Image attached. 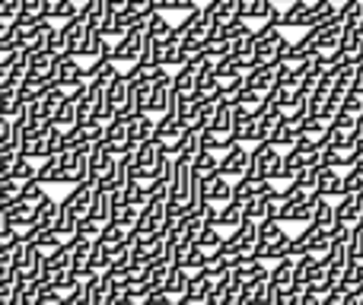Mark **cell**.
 Instances as JSON below:
<instances>
[{"instance_id":"1","label":"cell","mask_w":363,"mask_h":305,"mask_svg":"<svg viewBox=\"0 0 363 305\" xmlns=\"http://www.w3.org/2000/svg\"><path fill=\"white\" fill-rule=\"evenodd\" d=\"M185 131H188V125L185 121H179L172 112H163L157 121H153V140L163 146L166 156L176 153V146H179V140L185 137Z\"/></svg>"},{"instance_id":"2","label":"cell","mask_w":363,"mask_h":305,"mask_svg":"<svg viewBox=\"0 0 363 305\" xmlns=\"http://www.w3.org/2000/svg\"><path fill=\"white\" fill-rule=\"evenodd\" d=\"M140 45H144V19H138V23L108 48V57H112L115 64H134L140 57Z\"/></svg>"},{"instance_id":"3","label":"cell","mask_w":363,"mask_h":305,"mask_svg":"<svg viewBox=\"0 0 363 305\" xmlns=\"http://www.w3.org/2000/svg\"><path fill=\"white\" fill-rule=\"evenodd\" d=\"M277 168H281V150L268 140H258L255 150H249V172L262 178H277Z\"/></svg>"},{"instance_id":"4","label":"cell","mask_w":363,"mask_h":305,"mask_svg":"<svg viewBox=\"0 0 363 305\" xmlns=\"http://www.w3.org/2000/svg\"><path fill=\"white\" fill-rule=\"evenodd\" d=\"M169 102H172V76L169 67H163L157 76H153V86H150V99H147V115H163L169 112Z\"/></svg>"},{"instance_id":"5","label":"cell","mask_w":363,"mask_h":305,"mask_svg":"<svg viewBox=\"0 0 363 305\" xmlns=\"http://www.w3.org/2000/svg\"><path fill=\"white\" fill-rule=\"evenodd\" d=\"M325 140L328 144H357V118L347 112H335V118L325 125Z\"/></svg>"},{"instance_id":"6","label":"cell","mask_w":363,"mask_h":305,"mask_svg":"<svg viewBox=\"0 0 363 305\" xmlns=\"http://www.w3.org/2000/svg\"><path fill=\"white\" fill-rule=\"evenodd\" d=\"M217 172L223 178H239V175L249 172V150L242 144H233L230 150L220 153V162H217Z\"/></svg>"},{"instance_id":"7","label":"cell","mask_w":363,"mask_h":305,"mask_svg":"<svg viewBox=\"0 0 363 305\" xmlns=\"http://www.w3.org/2000/svg\"><path fill=\"white\" fill-rule=\"evenodd\" d=\"M106 105H112V112H115V118H128L131 115V102H128V80H125V74H115L112 80L106 83Z\"/></svg>"},{"instance_id":"8","label":"cell","mask_w":363,"mask_h":305,"mask_svg":"<svg viewBox=\"0 0 363 305\" xmlns=\"http://www.w3.org/2000/svg\"><path fill=\"white\" fill-rule=\"evenodd\" d=\"M300 125H303V118H296V115H281L277 125H274V131H271L264 140L274 144L277 150H287V146H294V140L300 137Z\"/></svg>"},{"instance_id":"9","label":"cell","mask_w":363,"mask_h":305,"mask_svg":"<svg viewBox=\"0 0 363 305\" xmlns=\"http://www.w3.org/2000/svg\"><path fill=\"white\" fill-rule=\"evenodd\" d=\"M153 115H147V112H131L125 118V134H128V146H140L144 140H150L153 137Z\"/></svg>"},{"instance_id":"10","label":"cell","mask_w":363,"mask_h":305,"mask_svg":"<svg viewBox=\"0 0 363 305\" xmlns=\"http://www.w3.org/2000/svg\"><path fill=\"white\" fill-rule=\"evenodd\" d=\"M255 245H262V248H284L290 238V232L284 229V223H277V219H262V223L255 226Z\"/></svg>"},{"instance_id":"11","label":"cell","mask_w":363,"mask_h":305,"mask_svg":"<svg viewBox=\"0 0 363 305\" xmlns=\"http://www.w3.org/2000/svg\"><path fill=\"white\" fill-rule=\"evenodd\" d=\"M338 54L345 64H363V29H345L338 38Z\"/></svg>"},{"instance_id":"12","label":"cell","mask_w":363,"mask_h":305,"mask_svg":"<svg viewBox=\"0 0 363 305\" xmlns=\"http://www.w3.org/2000/svg\"><path fill=\"white\" fill-rule=\"evenodd\" d=\"M363 210V194H341L335 204V223L338 226H357Z\"/></svg>"},{"instance_id":"13","label":"cell","mask_w":363,"mask_h":305,"mask_svg":"<svg viewBox=\"0 0 363 305\" xmlns=\"http://www.w3.org/2000/svg\"><path fill=\"white\" fill-rule=\"evenodd\" d=\"M204 258H207V251L201 248V245H194V242H185V245H179V248H172V264L185 267L188 274L204 267Z\"/></svg>"},{"instance_id":"14","label":"cell","mask_w":363,"mask_h":305,"mask_svg":"<svg viewBox=\"0 0 363 305\" xmlns=\"http://www.w3.org/2000/svg\"><path fill=\"white\" fill-rule=\"evenodd\" d=\"M93 181H77L74 185V191L67 194V197H64V204L70 207V213H74L77 219H83L89 213V200H93Z\"/></svg>"},{"instance_id":"15","label":"cell","mask_w":363,"mask_h":305,"mask_svg":"<svg viewBox=\"0 0 363 305\" xmlns=\"http://www.w3.org/2000/svg\"><path fill=\"white\" fill-rule=\"evenodd\" d=\"M315 194L328 200H338L341 197V168H332V166H322L315 172Z\"/></svg>"},{"instance_id":"16","label":"cell","mask_w":363,"mask_h":305,"mask_svg":"<svg viewBox=\"0 0 363 305\" xmlns=\"http://www.w3.org/2000/svg\"><path fill=\"white\" fill-rule=\"evenodd\" d=\"M332 16H338V6L328 4V0H315V4H306V10H303V19L300 25L303 29H309V25H319V23H328Z\"/></svg>"},{"instance_id":"17","label":"cell","mask_w":363,"mask_h":305,"mask_svg":"<svg viewBox=\"0 0 363 305\" xmlns=\"http://www.w3.org/2000/svg\"><path fill=\"white\" fill-rule=\"evenodd\" d=\"M86 162H89V172H93V178H96V175H102L115 162V153L108 150L102 140H96V144H89V150H86Z\"/></svg>"},{"instance_id":"18","label":"cell","mask_w":363,"mask_h":305,"mask_svg":"<svg viewBox=\"0 0 363 305\" xmlns=\"http://www.w3.org/2000/svg\"><path fill=\"white\" fill-rule=\"evenodd\" d=\"M274 67H249L245 70V76H242V86H249V89H255V93H268L271 86H274Z\"/></svg>"},{"instance_id":"19","label":"cell","mask_w":363,"mask_h":305,"mask_svg":"<svg viewBox=\"0 0 363 305\" xmlns=\"http://www.w3.org/2000/svg\"><path fill=\"white\" fill-rule=\"evenodd\" d=\"M309 226H315V229H322V232H332L335 226V204H328V197H322L319 194V200H315V210H313V217H309Z\"/></svg>"},{"instance_id":"20","label":"cell","mask_w":363,"mask_h":305,"mask_svg":"<svg viewBox=\"0 0 363 305\" xmlns=\"http://www.w3.org/2000/svg\"><path fill=\"white\" fill-rule=\"evenodd\" d=\"M294 274H296L294 261H290V258H284V261H274V267L268 270V283L277 289V293H281V289L294 287Z\"/></svg>"},{"instance_id":"21","label":"cell","mask_w":363,"mask_h":305,"mask_svg":"<svg viewBox=\"0 0 363 305\" xmlns=\"http://www.w3.org/2000/svg\"><path fill=\"white\" fill-rule=\"evenodd\" d=\"M96 188V185H93ZM89 219H96V223H108V217H112V194L108 191H99L96 188L93 191V200H89V213H86Z\"/></svg>"},{"instance_id":"22","label":"cell","mask_w":363,"mask_h":305,"mask_svg":"<svg viewBox=\"0 0 363 305\" xmlns=\"http://www.w3.org/2000/svg\"><path fill=\"white\" fill-rule=\"evenodd\" d=\"M255 226L258 223H252V219H242L239 226H233V232H230V238L226 242L230 245H236V248H242V251H252L255 248Z\"/></svg>"},{"instance_id":"23","label":"cell","mask_w":363,"mask_h":305,"mask_svg":"<svg viewBox=\"0 0 363 305\" xmlns=\"http://www.w3.org/2000/svg\"><path fill=\"white\" fill-rule=\"evenodd\" d=\"M230 178H223L220 172H213V175H207V185H204V194H207V200L211 204H226L230 200Z\"/></svg>"},{"instance_id":"24","label":"cell","mask_w":363,"mask_h":305,"mask_svg":"<svg viewBox=\"0 0 363 305\" xmlns=\"http://www.w3.org/2000/svg\"><path fill=\"white\" fill-rule=\"evenodd\" d=\"M77 229V217L70 213V207L64 200H57V213H55V223H51V232H57L61 238H70Z\"/></svg>"},{"instance_id":"25","label":"cell","mask_w":363,"mask_h":305,"mask_svg":"<svg viewBox=\"0 0 363 305\" xmlns=\"http://www.w3.org/2000/svg\"><path fill=\"white\" fill-rule=\"evenodd\" d=\"M188 270L179 267V264H172L169 270H166V280H163V289L172 296V299H179V296H185V287H188Z\"/></svg>"},{"instance_id":"26","label":"cell","mask_w":363,"mask_h":305,"mask_svg":"<svg viewBox=\"0 0 363 305\" xmlns=\"http://www.w3.org/2000/svg\"><path fill=\"white\" fill-rule=\"evenodd\" d=\"M112 255H115L112 245L93 238V245H89V267L99 270V274H102V270H108V264H112Z\"/></svg>"},{"instance_id":"27","label":"cell","mask_w":363,"mask_h":305,"mask_svg":"<svg viewBox=\"0 0 363 305\" xmlns=\"http://www.w3.org/2000/svg\"><path fill=\"white\" fill-rule=\"evenodd\" d=\"M239 223H242V204H239V200L220 204V217H217L220 229H233V226H239Z\"/></svg>"},{"instance_id":"28","label":"cell","mask_w":363,"mask_h":305,"mask_svg":"<svg viewBox=\"0 0 363 305\" xmlns=\"http://www.w3.org/2000/svg\"><path fill=\"white\" fill-rule=\"evenodd\" d=\"M341 194H363V159L341 175Z\"/></svg>"},{"instance_id":"29","label":"cell","mask_w":363,"mask_h":305,"mask_svg":"<svg viewBox=\"0 0 363 305\" xmlns=\"http://www.w3.org/2000/svg\"><path fill=\"white\" fill-rule=\"evenodd\" d=\"M138 210L140 207H131V204H112V217H108V223L121 226V229H131L134 223H138Z\"/></svg>"},{"instance_id":"30","label":"cell","mask_w":363,"mask_h":305,"mask_svg":"<svg viewBox=\"0 0 363 305\" xmlns=\"http://www.w3.org/2000/svg\"><path fill=\"white\" fill-rule=\"evenodd\" d=\"M51 125L61 127V131L74 127V125H77V108H74V102H70V99H61V102H57L55 115H51Z\"/></svg>"},{"instance_id":"31","label":"cell","mask_w":363,"mask_h":305,"mask_svg":"<svg viewBox=\"0 0 363 305\" xmlns=\"http://www.w3.org/2000/svg\"><path fill=\"white\" fill-rule=\"evenodd\" d=\"M35 181H42V185H61V168H57L55 156H45L42 166H35Z\"/></svg>"},{"instance_id":"32","label":"cell","mask_w":363,"mask_h":305,"mask_svg":"<svg viewBox=\"0 0 363 305\" xmlns=\"http://www.w3.org/2000/svg\"><path fill=\"white\" fill-rule=\"evenodd\" d=\"M144 29L150 32L153 38H166V35H169L172 25H169V19H166V13L153 10V13H147V16H144Z\"/></svg>"},{"instance_id":"33","label":"cell","mask_w":363,"mask_h":305,"mask_svg":"<svg viewBox=\"0 0 363 305\" xmlns=\"http://www.w3.org/2000/svg\"><path fill=\"white\" fill-rule=\"evenodd\" d=\"M217 162H220V153L204 150V146H201L198 156L191 159V168H194L198 175H213V172H217Z\"/></svg>"},{"instance_id":"34","label":"cell","mask_w":363,"mask_h":305,"mask_svg":"<svg viewBox=\"0 0 363 305\" xmlns=\"http://www.w3.org/2000/svg\"><path fill=\"white\" fill-rule=\"evenodd\" d=\"M303 166H306V162H303V156L287 146V153H281V168H277V178H294Z\"/></svg>"},{"instance_id":"35","label":"cell","mask_w":363,"mask_h":305,"mask_svg":"<svg viewBox=\"0 0 363 305\" xmlns=\"http://www.w3.org/2000/svg\"><path fill=\"white\" fill-rule=\"evenodd\" d=\"M147 200V191L144 185H140L138 178H128L125 185H121V204H131V207H140Z\"/></svg>"},{"instance_id":"36","label":"cell","mask_w":363,"mask_h":305,"mask_svg":"<svg viewBox=\"0 0 363 305\" xmlns=\"http://www.w3.org/2000/svg\"><path fill=\"white\" fill-rule=\"evenodd\" d=\"M220 242H223V236H220V229H217V226H207V223H201L198 236H194V245H201V248H204V251H213V248H220Z\"/></svg>"},{"instance_id":"37","label":"cell","mask_w":363,"mask_h":305,"mask_svg":"<svg viewBox=\"0 0 363 305\" xmlns=\"http://www.w3.org/2000/svg\"><path fill=\"white\" fill-rule=\"evenodd\" d=\"M77 13H80V6H77L74 0H51L48 19H51V23H64V19L77 16Z\"/></svg>"},{"instance_id":"38","label":"cell","mask_w":363,"mask_h":305,"mask_svg":"<svg viewBox=\"0 0 363 305\" xmlns=\"http://www.w3.org/2000/svg\"><path fill=\"white\" fill-rule=\"evenodd\" d=\"M10 178H16L19 185L32 181V178H35V159H26V156H19V159L13 162V168H10Z\"/></svg>"},{"instance_id":"39","label":"cell","mask_w":363,"mask_h":305,"mask_svg":"<svg viewBox=\"0 0 363 305\" xmlns=\"http://www.w3.org/2000/svg\"><path fill=\"white\" fill-rule=\"evenodd\" d=\"M99 229H102V226L96 223V219L83 217V219H77V229H74V236H70V238H77V242H93V238L99 236Z\"/></svg>"},{"instance_id":"40","label":"cell","mask_w":363,"mask_h":305,"mask_svg":"<svg viewBox=\"0 0 363 305\" xmlns=\"http://www.w3.org/2000/svg\"><path fill=\"white\" fill-rule=\"evenodd\" d=\"M32 245H35L42 255H48V251H55V248H61L64 245V238L57 236V232H51V229H42L35 238H32Z\"/></svg>"},{"instance_id":"41","label":"cell","mask_w":363,"mask_h":305,"mask_svg":"<svg viewBox=\"0 0 363 305\" xmlns=\"http://www.w3.org/2000/svg\"><path fill=\"white\" fill-rule=\"evenodd\" d=\"M315 172H319L315 166H303L300 172H296L294 178H290V185L300 188V191H315Z\"/></svg>"},{"instance_id":"42","label":"cell","mask_w":363,"mask_h":305,"mask_svg":"<svg viewBox=\"0 0 363 305\" xmlns=\"http://www.w3.org/2000/svg\"><path fill=\"white\" fill-rule=\"evenodd\" d=\"M306 4H309V0H290L287 10H281V25H300Z\"/></svg>"},{"instance_id":"43","label":"cell","mask_w":363,"mask_h":305,"mask_svg":"<svg viewBox=\"0 0 363 305\" xmlns=\"http://www.w3.org/2000/svg\"><path fill=\"white\" fill-rule=\"evenodd\" d=\"M341 112H347V115H354V118H357V115H363V96L360 93H354V89H347L345 96H341Z\"/></svg>"},{"instance_id":"44","label":"cell","mask_w":363,"mask_h":305,"mask_svg":"<svg viewBox=\"0 0 363 305\" xmlns=\"http://www.w3.org/2000/svg\"><path fill=\"white\" fill-rule=\"evenodd\" d=\"M48 10H51V0H23V6H19V13L38 16V19H48Z\"/></svg>"},{"instance_id":"45","label":"cell","mask_w":363,"mask_h":305,"mask_svg":"<svg viewBox=\"0 0 363 305\" xmlns=\"http://www.w3.org/2000/svg\"><path fill=\"white\" fill-rule=\"evenodd\" d=\"M80 131L86 134L89 144H96V140H102V131H106V121H99V118H86V121H80Z\"/></svg>"},{"instance_id":"46","label":"cell","mask_w":363,"mask_h":305,"mask_svg":"<svg viewBox=\"0 0 363 305\" xmlns=\"http://www.w3.org/2000/svg\"><path fill=\"white\" fill-rule=\"evenodd\" d=\"M262 99H264V96H262V93H255V89H249V86H242L236 96H233V102H236V105H245L249 112H252V108H255Z\"/></svg>"},{"instance_id":"47","label":"cell","mask_w":363,"mask_h":305,"mask_svg":"<svg viewBox=\"0 0 363 305\" xmlns=\"http://www.w3.org/2000/svg\"><path fill=\"white\" fill-rule=\"evenodd\" d=\"M19 6H23V0H0V19L13 23L19 16Z\"/></svg>"},{"instance_id":"48","label":"cell","mask_w":363,"mask_h":305,"mask_svg":"<svg viewBox=\"0 0 363 305\" xmlns=\"http://www.w3.org/2000/svg\"><path fill=\"white\" fill-rule=\"evenodd\" d=\"M274 305H300V293H296V289H281Z\"/></svg>"},{"instance_id":"49","label":"cell","mask_w":363,"mask_h":305,"mask_svg":"<svg viewBox=\"0 0 363 305\" xmlns=\"http://www.w3.org/2000/svg\"><path fill=\"white\" fill-rule=\"evenodd\" d=\"M351 89L363 96V64H354V80H351Z\"/></svg>"},{"instance_id":"50","label":"cell","mask_w":363,"mask_h":305,"mask_svg":"<svg viewBox=\"0 0 363 305\" xmlns=\"http://www.w3.org/2000/svg\"><path fill=\"white\" fill-rule=\"evenodd\" d=\"M108 305H140L138 299H131V296H121V299H112Z\"/></svg>"},{"instance_id":"51","label":"cell","mask_w":363,"mask_h":305,"mask_svg":"<svg viewBox=\"0 0 363 305\" xmlns=\"http://www.w3.org/2000/svg\"><path fill=\"white\" fill-rule=\"evenodd\" d=\"M357 144H363V115H357Z\"/></svg>"},{"instance_id":"52","label":"cell","mask_w":363,"mask_h":305,"mask_svg":"<svg viewBox=\"0 0 363 305\" xmlns=\"http://www.w3.org/2000/svg\"><path fill=\"white\" fill-rule=\"evenodd\" d=\"M328 4H335V6H345V4H347V0H328Z\"/></svg>"},{"instance_id":"53","label":"cell","mask_w":363,"mask_h":305,"mask_svg":"<svg viewBox=\"0 0 363 305\" xmlns=\"http://www.w3.org/2000/svg\"><path fill=\"white\" fill-rule=\"evenodd\" d=\"M357 226H360V229H363V210H360V219H357Z\"/></svg>"},{"instance_id":"54","label":"cell","mask_w":363,"mask_h":305,"mask_svg":"<svg viewBox=\"0 0 363 305\" xmlns=\"http://www.w3.org/2000/svg\"><path fill=\"white\" fill-rule=\"evenodd\" d=\"M74 4H77V6H83V4H86V0H74Z\"/></svg>"},{"instance_id":"55","label":"cell","mask_w":363,"mask_h":305,"mask_svg":"<svg viewBox=\"0 0 363 305\" xmlns=\"http://www.w3.org/2000/svg\"><path fill=\"white\" fill-rule=\"evenodd\" d=\"M140 305H147V302H140Z\"/></svg>"},{"instance_id":"56","label":"cell","mask_w":363,"mask_h":305,"mask_svg":"<svg viewBox=\"0 0 363 305\" xmlns=\"http://www.w3.org/2000/svg\"><path fill=\"white\" fill-rule=\"evenodd\" d=\"M360 29H363V23H360Z\"/></svg>"}]
</instances>
